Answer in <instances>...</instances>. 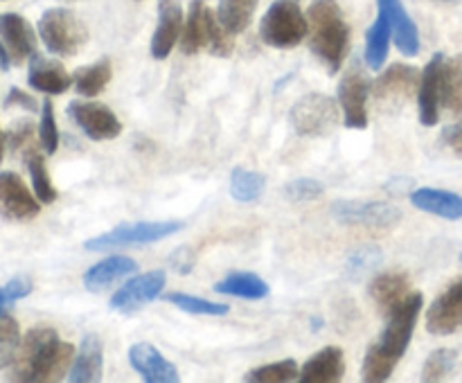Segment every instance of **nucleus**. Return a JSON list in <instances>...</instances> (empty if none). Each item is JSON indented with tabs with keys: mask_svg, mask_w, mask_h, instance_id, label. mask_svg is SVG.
<instances>
[{
	"mask_svg": "<svg viewBox=\"0 0 462 383\" xmlns=\"http://www.w3.org/2000/svg\"><path fill=\"white\" fill-rule=\"evenodd\" d=\"M266 187V178L260 171H248L242 167H235L230 174V194L239 203H253L262 196Z\"/></svg>",
	"mask_w": 462,
	"mask_h": 383,
	"instance_id": "nucleus-33",
	"label": "nucleus"
},
{
	"mask_svg": "<svg viewBox=\"0 0 462 383\" xmlns=\"http://www.w3.org/2000/svg\"><path fill=\"white\" fill-rule=\"evenodd\" d=\"M0 39L16 63H23L36 52V32L21 14L7 12L0 16Z\"/></svg>",
	"mask_w": 462,
	"mask_h": 383,
	"instance_id": "nucleus-19",
	"label": "nucleus"
},
{
	"mask_svg": "<svg viewBox=\"0 0 462 383\" xmlns=\"http://www.w3.org/2000/svg\"><path fill=\"white\" fill-rule=\"evenodd\" d=\"M440 106L451 113H462V54L445 57L440 77Z\"/></svg>",
	"mask_w": 462,
	"mask_h": 383,
	"instance_id": "nucleus-29",
	"label": "nucleus"
},
{
	"mask_svg": "<svg viewBox=\"0 0 462 383\" xmlns=\"http://www.w3.org/2000/svg\"><path fill=\"white\" fill-rule=\"evenodd\" d=\"M462 327V279L451 284L433 300L427 311V332L449 336Z\"/></svg>",
	"mask_w": 462,
	"mask_h": 383,
	"instance_id": "nucleus-15",
	"label": "nucleus"
},
{
	"mask_svg": "<svg viewBox=\"0 0 462 383\" xmlns=\"http://www.w3.org/2000/svg\"><path fill=\"white\" fill-rule=\"evenodd\" d=\"M456 351L454 350H436L429 354L422 368V381H442L449 377L456 368Z\"/></svg>",
	"mask_w": 462,
	"mask_h": 383,
	"instance_id": "nucleus-37",
	"label": "nucleus"
},
{
	"mask_svg": "<svg viewBox=\"0 0 462 383\" xmlns=\"http://www.w3.org/2000/svg\"><path fill=\"white\" fill-rule=\"evenodd\" d=\"M27 84L39 93L61 95L70 88L72 77L59 61L34 52L30 57V68H27Z\"/></svg>",
	"mask_w": 462,
	"mask_h": 383,
	"instance_id": "nucleus-20",
	"label": "nucleus"
},
{
	"mask_svg": "<svg viewBox=\"0 0 462 383\" xmlns=\"http://www.w3.org/2000/svg\"><path fill=\"white\" fill-rule=\"evenodd\" d=\"M5 138H7L9 151H14V153L32 149L30 142H32V138H34V124H32L30 120L14 122V124L7 129V133H5Z\"/></svg>",
	"mask_w": 462,
	"mask_h": 383,
	"instance_id": "nucleus-41",
	"label": "nucleus"
},
{
	"mask_svg": "<svg viewBox=\"0 0 462 383\" xmlns=\"http://www.w3.org/2000/svg\"><path fill=\"white\" fill-rule=\"evenodd\" d=\"M300 377V368L293 359L275 360V363L262 365L244 374V381L248 383H291Z\"/></svg>",
	"mask_w": 462,
	"mask_h": 383,
	"instance_id": "nucleus-34",
	"label": "nucleus"
},
{
	"mask_svg": "<svg viewBox=\"0 0 462 383\" xmlns=\"http://www.w3.org/2000/svg\"><path fill=\"white\" fill-rule=\"evenodd\" d=\"M14 302L16 300H14L12 293H9L7 284H5V287H0V314H3V311H7V306H12Z\"/></svg>",
	"mask_w": 462,
	"mask_h": 383,
	"instance_id": "nucleus-45",
	"label": "nucleus"
},
{
	"mask_svg": "<svg viewBox=\"0 0 462 383\" xmlns=\"http://www.w3.org/2000/svg\"><path fill=\"white\" fill-rule=\"evenodd\" d=\"M307 23L311 52L328 66L329 75H337L350 48V27L341 7L337 0H314L307 9Z\"/></svg>",
	"mask_w": 462,
	"mask_h": 383,
	"instance_id": "nucleus-3",
	"label": "nucleus"
},
{
	"mask_svg": "<svg viewBox=\"0 0 462 383\" xmlns=\"http://www.w3.org/2000/svg\"><path fill=\"white\" fill-rule=\"evenodd\" d=\"M12 54H9V50H7V45L3 43V41H0V68H3V70H9V68H12Z\"/></svg>",
	"mask_w": 462,
	"mask_h": 383,
	"instance_id": "nucleus-46",
	"label": "nucleus"
},
{
	"mask_svg": "<svg viewBox=\"0 0 462 383\" xmlns=\"http://www.w3.org/2000/svg\"><path fill=\"white\" fill-rule=\"evenodd\" d=\"M165 270H149V273L138 275V278L125 282V287L117 288L108 305H111V309L122 311V314H134L140 306L149 305V302L161 296V291L165 288Z\"/></svg>",
	"mask_w": 462,
	"mask_h": 383,
	"instance_id": "nucleus-12",
	"label": "nucleus"
},
{
	"mask_svg": "<svg viewBox=\"0 0 462 383\" xmlns=\"http://www.w3.org/2000/svg\"><path fill=\"white\" fill-rule=\"evenodd\" d=\"M39 36L48 52L57 57H75L88 41V27L66 7H52L39 18Z\"/></svg>",
	"mask_w": 462,
	"mask_h": 383,
	"instance_id": "nucleus-5",
	"label": "nucleus"
},
{
	"mask_svg": "<svg viewBox=\"0 0 462 383\" xmlns=\"http://www.w3.org/2000/svg\"><path fill=\"white\" fill-rule=\"evenodd\" d=\"M113 77V68L108 59H99L93 66H84L72 75V86L84 97H97L108 86Z\"/></svg>",
	"mask_w": 462,
	"mask_h": 383,
	"instance_id": "nucleus-30",
	"label": "nucleus"
},
{
	"mask_svg": "<svg viewBox=\"0 0 462 383\" xmlns=\"http://www.w3.org/2000/svg\"><path fill=\"white\" fill-rule=\"evenodd\" d=\"M310 23L296 0H275L260 21V39L269 48L291 50L305 41Z\"/></svg>",
	"mask_w": 462,
	"mask_h": 383,
	"instance_id": "nucleus-4",
	"label": "nucleus"
},
{
	"mask_svg": "<svg viewBox=\"0 0 462 383\" xmlns=\"http://www.w3.org/2000/svg\"><path fill=\"white\" fill-rule=\"evenodd\" d=\"M393 27L388 21V14L379 9L377 21L370 25L368 34H365V66L379 70L388 59V48H391Z\"/></svg>",
	"mask_w": 462,
	"mask_h": 383,
	"instance_id": "nucleus-27",
	"label": "nucleus"
},
{
	"mask_svg": "<svg viewBox=\"0 0 462 383\" xmlns=\"http://www.w3.org/2000/svg\"><path fill=\"white\" fill-rule=\"evenodd\" d=\"M75 347L61 341L52 327L30 329L21 338L16 356L9 365V381L25 383H50L61 381L70 372V363L75 360Z\"/></svg>",
	"mask_w": 462,
	"mask_h": 383,
	"instance_id": "nucleus-1",
	"label": "nucleus"
},
{
	"mask_svg": "<svg viewBox=\"0 0 462 383\" xmlns=\"http://www.w3.org/2000/svg\"><path fill=\"white\" fill-rule=\"evenodd\" d=\"M104 372V347L97 333H88L77 350L75 360L68 372L70 383H97L102 381Z\"/></svg>",
	"mask_w": 462,
	"mask_h": 383,
	"instance_id": "nucleus-22",
	"label": "nucleus"
},
{
	"mask_svg": "<svg viewBox=\"0 0 462 383\" xmlns=\"http://www.w3.org/2000/svg\"><path fill=\"white\" fill-rule=\"evenodd\" d=\"M442 63H445V54H433L431 61L427 63L422 72V81H420L418 90V104H420V122L424 126H433L440 120V77H442Z\"/></svg>",
	"mask_w": 462,
	"mask_h": 383,
	"instance_id": "nucleus-18",
	"label": "nucleus"
},
{
	"mask_svg": "<svg viewBox=\"0 0 462 383\" xmlns=\"http://www.w3.org/2000/svg\"><path fill=\"white\" fill-rule=\"evenodd\" d=\"M39 140L43 151L50 153V156L59 149V126H57V120H54V106L50 99H45L43 106H41Z\"/></svg>",
	"mask_w": 462,
	"mask_h": 383,
	"instance_id": "nucleus-38",
	"label": "nucleus"
},
{
	"mask_svg": "<svg viewBox=\"0 0 462 383\" xmlns=\"http://www.w3.org/2000/svg\"><path fill=\"white\" fill-rule=\"evenodd\" d=\"M25 165H27V171H30L32 189H34L36 198H39L43 205H50V203L57 201V189H54L52 180H50L45 158L41 156L36 149H27Z\"/></svg>",
	"mask_w": 462,
	"mask_h": 383,
	"instance_id": "nucleus-32",
	"label": "nucleus"
},
{
	"mask_svg": "<svg viewBox=\"0 0 462 383\" xmlns=\"http://www.w3.org/2000/svg\"><path fill=\"white\" fill-rule=\"evenodd\" d=\"M41 201L14 171H0V216L16 223H25L39 216Z\"/></svg>",
	"mask_w": 462,
	"mask_h": 383,
	"instance_id": "nucleus-10",
	"label": "nucleus"
},
{
	"mask_svg": "<svg viewBox=\"0 0 462 383\" xmlns=\"http://www.w3.org/2000/svg\"><path fill=\"white\" fill-rule=\"evenodd\" d=\"M379 261H382V251L373 246H365V248H359V251H355L350 257H347L346 270L350 278H361V275H365L368 270H373Z\"/></svg>",
	"mask_w": 462,
	"mask_h": 383,
	"instance_id": "nucleus-40",
	"label": "nucleus"
},
{
	"mask_svg": "<svg viewBox=\"0 0 462 383\" xmlns=\"http://www.w3.org/2000/svg\"><path fill=\"white\" fill-rule=\"evenodd\" d=\"M373 93V81L359 66L350 68L338 84V104L343 108V124L347 129L368 126V95Z\"/></svg>",
	"mask_w": 462,
	"mask_h": 383,
	"instance_id": "nucleus-8",
	"label": "nucleus"
},
{
	"mask_svg": "<svg viewBox=\"0 0 462 383\" xmlns=\"http://www.w3.org/2000/svg\"><path fill=\"white\" fill-rule=\"evenodd\" d=\"M442 140H445V144L456 153V156L462 158V120L447 126V129L442 131Z\"/></svg>",
	"mask_w": 462,
	"mask_h": 383,
	"instance_id": "nucleus-43",
	"label": "nucleus"
},
{
	"mask_svg": "<svg viewBox=\"0 0 462 383\" xmlns=\"http://www.w3.org/2000/svg\"><path fill=\"white\" fill-rule=\"evenodd\" d=\"M368 293L370 297H373L374 305H377V309L382 311L383 315H388L395 306H400L402 302L409 297V275L402 273V270H386V273L377 275V278L370 282Z\"/></svg>",
	"mask_w": 462,
	"mask_h": 383,
	"instance_id": "nucleus-23",
	"label": "nucleus"
},
{
	"mask_svg": "<svg viewBox=\"0 0 462 383\" xmlns=\"http://www.w3.org/2000/svg\"><path fill=\"white\" fill-rule=\"evenodd\" d=\"M174 257H176V264L171 266H174L179 273H189V270H192V252H189L188 248H180Z\"/></svg>",
	"mask_w": 462,
	"mask_h": 383,
	"instance_id": "nucleus-44",
	"label": "nucleus"
},
{
	"mask_svg": "<svg viewBox=\"0 0 462 383\" xmlns=\"http://www.w3.org/2000/svg\"><path fill=\"white\" fill-rule=\"evenodd\" d=\"M135 270H138L135 260L125 255H111L86 270L84 287L88 288L90 293H102L106 291L108 287H113L116 282H120V279H126L129 275H134Z\"/></svg>",
	"mask_w": 462,
	"mask_h": 383,
	"instance_id": "nucleus-25",
	"label": "nucleus"
},
{
	"mask_svg": "<svg viewBox=\"0 0 462 383\" xmlns=\"http://www.w3.org/2000/svg\"><path fill=\"white\" fill-rule=\"evenodd\" d=\"M379 9L388 14V21L393 27V39H395L397 50L406 57H415L420 52V32L413 18L409 16L402 0H377Z\"/></svg>",
	"mask_w": 462,
	"mask_h": 383,
	"instance_id": "nucleus-24",
	"label": "nucleus"
},
{
	"mask_svg": "<svg viewBox=\"0 0 462 383\" xmlns=\"http://www.w3.org/2000/svg\"><path fill=\"white\" fill-rule=\"evenodd\" d=\"M183 34V9L179 0H161L158 3V23L152 36V57L167 59Z\"/></svg>",
	"mask_w": 462,
	"mask_h": 383,
	"instance_id": "nucleus-16",
	"label": "nucleus"
},
{
	"mask_svg": "<svg viewBox=\"0 0 462 383\" xmlns=\"http://www.w3.org/2000/svg\"><path fill=\"white\" fill-rule=\"evenodd\" d=\"M165 302H170V305L179 306L180 311L192 315H215L217 318V315H226L230 311V306L224 305V302H212V300H206V297L189 296V293H183V291L167 293Z\"/></svg>",
	"mask_w": 462,
	"mask_h": 383,
	"instance_id": "nucleus-35",
	"label": "nucleus"
},
{
	"mask_svg": "<svg viewBox=\"0 0 462 383\" xmlns=\"http://www.w3.org/2000/svg\"><path fill=\"white\" fill-rule=\"evenodd\" d=\"M424 296L420 291H411L409 297L400 306L388 314V323L383 327L377 342L368 347L361 368V377L368 383H383L391 378L393 369L406 354L413 338L415 324H418L420 311H422Z\"/></svg>",
	"mask_w": 462,
	"mask_h": 383,
	"instance_id": "nucleus-2",
	"label": "nucleus"
},
{
	"mask_svg": "<svg viewBox=\"0 0 462 383\" xmlns=\"http://www.w3.org/2000/svg\"><path fill=\"white\" fill-rule=\"evenodd\" d=\"M332 216L343 225H365V228H393L402 221L400 207L383 201H337L332 203Z\"/></svg>",
	"mask_w": 462,
	"mask_h": 383,
	"instance_id": "nucleus-9",
	"label": "nucleus"
},
{
	"mask_svg": "<svg viewBox=\"0 0 462 383\" xmlns=\"http://www.w3.org/2000/svg\"><path fill=\"white\" fill-rule=\"evenodd\" d=\"M257 3L260 0H219L217 5V16H219L221 25L230 32V34H242L255 14Z\"/></svg>",
	"mask_w": 462,
	"mask_h": 383,
	"instance_id": "nucleus-31",
	"label": "nucleus"
},
{
	"mask_svg": "<svg viewBox=\"0 0 462 383\" xmlns=\"http://www.w3.org/2000/svg\"><path fill=\"white\" fill-rule=\"evenodd\" d=\"M411 203L418 210L442 216V219H462V196L456 192H447V189L436 187H420L411 194Z\"/></svg>",
	"mask_w": 462,
	"mask_h": 383,
	"instance_id": "nucleus-26",
	"label": "nucleus"
},
{
	"mask_svg": "<svg viewBox=\"0 0 462 383\" xmlns=\"http://www.w3.org/2000/svg\"><path fill=\"white\" fill-rule=\"evenodd\" d=\"M5 144H7V138H5V133L0 131V162H3L5 158Z\"/></svg>",
	"mask_w": 462,
	"mask_h": 383,
	"instance_id": "nucleus-47",
	"label": "nucleus"
},
{
	"mask_svg": "<svg viewBox=\"0 0 462 383\" xmlns=\"http://www.w3.org/2000/svg\"><path fill=\"white\" fill-rule=\"evenodd\" d=\"M346 374V356L341 347H323L300 369V383H338Z\"/></svg>",
	"mask_w": 462,
	"mask_h": 383,
	"instance_id": "nucleus-21",
	"label": "nucleus"
},
{
	"mask_svg": "<svg viewBox=\"0 0 462 383\" xmlns=\"http://www.w3.org/2000/svg\"><path fill=\"white\" fill-rule=\"evenodd\" d=\"M422 75L415 66L409 63H393L373 81V95L379 104H395L406 102L413 97L415 90H420Z\"/></svg>",
	"mask_w": 462,
	"mask_h": 383,
	"instance_id": "nucleus-13",
	"label": "nucleus"
},
{
	"mask_svg": "<svg viewBox=\"0 0 462 383\" xmlns=\"http://www.w3.org/2000/svg\"><path fill=\"white\" fill-rule=\"evenodd\" d=\"M183 228L180 221H140V223L117 225L108 233L97 234L84 243L86 251H113L122 246H144L171 237Z\"/></svg>",
	"mask_w": 462,
	"mask_h": 383,
	"instance_id": "nucleus-7",
	"label": "nucleus"
},
{
	"mask_svg": "<svg viewBox=\"0 0 462 383\" xmlns=\"http://www.w3.org/2000/svg\"><path fill=\"white\" fill-rule=\"evenodd\" d=\"M338 122V104L323 93L305 95L289 111V124L302 138H325L337 131Z\"/></svg>",
	"mask_w": 462,
	"mask_h": 383,
	"instance_id": "nucleus-6",
	"label": "nucleus"
},
{
	"mask_svg": "<svg viewBox=\"0 0 462 383\" xmlns=\"http://www.w3.org/2000/svg\"><path fill=\"white\" fill-rule=\"evenodd\" d=\"M440 3H451V0H440Z\"/></svg>",
	"mask_w": 462,
	"mask_h": 383,
	"instance_id": "nucleus-48",
	"label": "nucleus"
},
{
	"mask_svg": "<svg viewBox=\"0 0 462 383\" xmlns=\"http://www.w3.org/2000/svg\"><path fill=\"white\" fill-rule=\"evenodd\" d=\"M68 3H75V0H68Z\"/></svg>",
	"mask_w": 462,
	"mask_h": 383,
	"instance_id": "nucleus-49",
	"label": "nucleus"
},
{
	"mask_svg": "<svg viewBox=\"0 0 462 383\" xmlns=\"http://www.w3.org/2000/svg\"><path fill=\"white\" fill-rule=\"evenodd\" d=\"M5 106L7 108L21 106V108H25V111H36V108H39V104H36V99L32 97V95H27L25 90H21L14 86V88H9L7 97H5Z\"/></svg>",
	"mask_w": 462,
	"mask_h": 383,
	"instance_id": "nucleus-42",
	"label": "nucleus"
},
{
	"mask_svg": "<svg viewBox=\"0 0 462 383\" xmlns=\"http://www.w3.org/2000/svg\"><path fill=\"white\" fill-rule=\"evenodd\" d=\"M219 27V16L210 7H206V0H192L183 34H180V50L185 54H197L199 50L210 48Z\"/></svg>",
	"mask_w": 462,
	"mask_h": 383,
	"instance_id": "nucleus-14",
	"label": "nucleus"
},
{
	"mask_svg": "<svg viewBox=\"0 0 462 383\" xmlns=\"http://www.w3.org/2000/svg\"><path fill=\"white\" fill-rule=\"evenodd\" d=\"M215 291L221 296L242 297V300H262V297L269 296V284L260 275L239 270V273H230L228 278L217 282Z\"/></svg>",
	"mask_w": 462,
	"mask_h": 383,
	"instance_id": "nucleus-28",
	"label": "nucleus"
},
{
	"mask_svg": "<svg viewBox=\"0 0 462 383\" xmlns=\"http://www.w3.org/2000/svg\"><path fill=\"white\" fill-rule=\"evenodd\" d=\"M325 187L316 178H296L284 185V196L293 203H310L323 196Z\"/></svg>",
	"mask_w": 462,
	"mask_h": 383,
	"instance_id": "nucleus-39",
	"label": "nucleus"
},
{
	"mask_svg": "<svg viewBox=\"0 0 462 383\" xmlns=\"http://www.w3.org/2000/svg\"><path fill=\"white\" fill-rule=\"evenodd\" d=\"M68 115L75 120V124L95 142L102 140H116L122 133V122L116 113L99 102H70L68 104Z\"/></svg>",
	"mask_w": 462,
	"mask_h": 383,
	"instance_id": "nucleus-11",
	"label": "nucleus"
},
{
	"mask_svg": "<svg viewBox=\"0 0 462 383\" xmlns=\"http://www.w3.org/2000/svg\"><path fill=\"white\" fill-rule=\"evenodd\" d=\"M21 327H18L16 318L3 311L0 314V369L12 365L18 345H21Z\"/></svg>",
	"mask_w": 462,
	"mask_h": 383,
	"instance_id": "nucleus-36",
	"label": "nucleus"
},
{
	"mask_svg": "<svg viewBox=\"0 0 462 383\" xmlns=\"http://www.w3.org/2000/svg\"><path fill=\"white\" fill-rule=\"evenodd\" d=\"M129 363L147 383H179V369L167 360L152 342H135L129 347Z\"/></svg>",
	"mask_w": 462,
	"mask_h": 383,
	"instance_id": "nucleus-17",
	"label": "nucleus"
},
{
	"mask_svg": "<svg viewBox=\"0 0 462 383\" xmlns=\"http://www.w3.org/2000/svg\"><path fill=\"white\" fill-rule=\"evenodd\" d=\"M460 260H462V252H460Z\"/></svg>",
	"mask_w": 462,
	"mask_h": 383,
	"instance_id": "nucleus-50",
	"label": "nucleus"
}]
</instances>
